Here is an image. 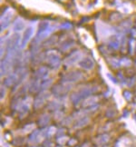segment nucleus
<instances>
[{
	"label": "nucleus",
	"instance_id": "nucleus-1",
	"mask_svg": "<svg viewBox=\"0 0 136 147\" xmlns=\"http://www.w3.org/2000/svg\"><path fill=\"white\" fill-rule=\"evenodd\" d=\"M95 91V89H92V88H87V87H83L80 90H78L77 92H75V94H72L71 99L73 101V103H78L79 101H81L83 98H87L88 96H90V94L93 92Z\"/></svg>",
	"mask_w": 136,
	"mask_h": 147
},
{
	"label": "nucleus",
	"instance_id": "nucleus-2",
	"mask_svg": "<svg viewBox=\"0 0 136 147\" xmlns=\"http://www.w3.org/2000/svg\"><path fill=\"white\" fill-rule=\"evenodd\" d=\"M83 77L82 74L78 71H72L65 74V75L62 77V81L63 83H66V84H69V83H73V82H77L79 81L80 79Z\"/></svg>",
	"mask_w": 136,
	"mask_h": 147
},
{
	"label": "nucleus",
	"instance_id": "nucleus-3",
	"mask_svg": "<svg viewBox=\"0 0 136 147\" xmlns=\"http://www.w3.org/2000/svg\"><path fill=\"white\" fill-rule=\"evenodd\" d=\"M34 33H35V26H29L26 28V30L24 32V35H23V37L21 39V43H20L21 48H24L28 44V42H29L30 39L32 38Z\"/></svg>",
	"mask_w": 136,
	"mask_h": 147
},
{
	"label": "nucleus",
	"instance_id": "nucleus-4",
	"mask_svg": "<svg viewBox=\"0 0 136 147\" xmlns=\"http://www.w3.org/2000/svg\"><path fill=\"white\" fill-rule=\"evenodd\" d=\"M13 16H14V11L11 8H7L5 11L1 16V31L5 29L10 25V22L13 18Z\"/></svg>",
	"mask_w": 136,
	"mask_h": 147
},
{
	"label": "nucleus",
	"instance_id": "nucleus-5",
	"mask_svg": "<svg viewBox=\"0 0 136 147\" xmlns=\"http://www.w3.org/2000/svg\"><path fill=\"white\" fill-rule=\"evenodd\" d=\"M47 63L53 67H58L60 65V56L55 51H49L46 54Z\"/></svg>",
	"mask_w": 136,
	"mask_h": 147
},
{
	"label": "nucleus",
	"instance_id": "nucleus-6",
	"mask_svg": "<svg viewBox=\"0 0 136 147\" xmlns=\"http://www.w3.org/2000/svg\"><path fill=\"white\" fill-rule=\"evenodd\" d=\"M49 93L48 92H45V91H43L41 92V94L38 95V96L35 99V101H34V107L35 108H40V107H42L45 101H46L48 98H49Z\"/></svg>",
	"mask_w": 136,
	"mask_h": 147
},
{
	"label": "nucleus",
	"instance_id": "nucleus-7",
	"mask_svg": "<svg viewBox=\"0 0 136 147\" xmlns=\"http://www.w3.org/2000/svg\"><path fill=\"white\" fill-rule=\"evenodd\" d=\"M71 86L66 83H63L62 84H57L53 88V93L55 95H63L65 94H66L68 91H70Z\"/></svg>",
	"mask_w": 136,
	"mask_h": 147
},
{
	"label": "nucleus",
	"instance_id": "nucleus-8",
	"mask_svg": "<svg viewBox=\"0 0 136 147\" xmlns=\"http://www.w3.org/2000/svg\"><path fill=\"white\" fill-rule=\"evenodd\" d=\"M18 79H19V72L18 70L15 72V73H11L10 75L7 76V77L5 78V80L4 82L5 86H7L8 87L14 86L15 84H16L18 82Z\"/></svg>",
	"mask_w": 136,
	"mask_h": 147
},
{
	"label": "nucleus",
	"instance_id": "nucleus-9",
	"mask_svg": "<svg viewBox=\"0 0 136 147\" xmlns=\"http://www.w3.org/2000/svg\"><path fill=\"white\" fill-rule=\"evenodd\" d=\"M79 66L86 70H92L94 66V62L91 57H84L79 61Z\"/></svg>",
	"mask_w": 136,
	"mask_h": 147
},
{
	"label": "nucleus",
	"instance_id": "nucleus-10",
	"mask_svg": "<svg viewBox=\"0 0 136 147\" xmlns=\"http://www.w3.org/2000/svg\"><path fill=\"white\" fill-rule=\"evenodd\" d=\"M81 57H82V54L79 52V51H77V52L73 53L68 56V57L65 59V65H73V64L76 63L77 61H80V59H82Z\"/></svg>",
	"mask_w": 136,
	"mask_h": 147
},
{
	"label": "nucleus",
	"instance_id": "nucleus-11",
	"mask_svg": "<svg viewBox=\"0 0 136 147\" xmlns=\"http://www.w3.org/2000/svg\"><path fill=\"white\" fill-rule=\"evenodd\" d=\"M98 98L96 96H88L87 98H86L83 102V106L84 108H92L93 106L96 105V103H97Z\"/></svg>",
	"mask_w": 136,
	"mask_h": 147
},
{
	"label": "nucleus",
	"instance_id": "nucleus-12",
	"mask_svg": "<svg viewBox=\"0 0 136 147\" xmlns=\"http://www.w3.org/2000/svg\"><path fill=\"white\" fill-rule=\"evenodd\" d=\"M49 71L46 67H40L39 69H37L35 73V76L37 78V80H43V79H46L48 76Z\"/></svg>",
	"mask_w": 136,
	"mask_h": 147
},
{
	"label": "nucleus",
	"instance_id": "nucleus-13",
	"mask_svg": "<svg viewBox=\"0 0 136 147\" xmlns=\"http://www.w3.org/2000/svg\"><path fill=\"white\" fill-rule=\"evenodd\" d=\"M26 27V23L25 21L22 18H18L13 25V30L15 32H20L22 30H24Z\"/></svg>",
	"mask_w": 136,
	"mask_h": 147
},
{
	"label": "nucleus",
	"instance_id": "nucleus-14",
	"mask_svg": "<svg viewBox=\"0 0 136 147\" xmlns=\"http://www.w3.org/2000/svg\"><path fill=\"white\" fill-rule=\"evenodd\" d=\"M29 108H30V104L27 103V102H24L23 104H21L18 111L21 115H26V113L29 111Z\"/></svg>",
	"mask_w": 136,
	"mask_h": 147
},
{
	"label": "nucleus",
	"instance_id": "nucleus-15",
	"mask_svg": "<svg viewBox=\"0 0 136 147\" xmlns=\"http://www.w3.org/2000/svg\"><path fill=\"white\" fill-rule=\"evenodd\" d=\"M53 81L52 79H43V80H40V87L41 90H44V89H47L51 86Z\"/></svg>",
	"mask_w": 136,
	"mask_h": 147
},
{
	"label": "nucleus",
	"instance_id": "nucleus-16",
	"mask_svg": "<svg viewBox=\"0 0 136 147\" xmlns=\"http://www.w3.org/2000/svg\"><path fill=\"white\" fill-rule=\"evenodd\" d=\"M89 123V119L86 117H82L81 119H79L76 123H75V128H81L83 126H86V124Z\"/></svg>",
	"mask_w": 136,
	"mask_h": 147
},
{
	"label": "nucleus",
	"instance_id": "nucleus-17",
	"mask_svg": "<svg viewBox=\"0 0 136 147\" xmlns=\"http://www.w3.org/2000/svg\"><path fill=\"white\" fill-rule=\"evenodd\" d=\"M50 122V116L48 115H43L40 119H39V124L42 126L46 125V124Z\"/></svg>",
	"mask_w": 136,
	"mask_h": 147
},
{
	"label": "nucleus",
	"instance_id": "nucleus-18",
	"mask_svg": "<svg viewBox=\"0 0 136 147\" xmlns=\"http://www.w3.org/2000/svg\"><path fill=\"white\" fill-rule=\"evenodd\" d=\"M96 141H97V143L99 144H104L105 143H107L109 141V136L107 134H103V135H101V136H99Z\"/></svg>",
	"mask_w": 136,
	"mask_h": 147
},
{
	"label": "nucleus",
	"instance_id": "nucleus-19",
	"mask_svg": "<svg viewBox=\"0 0 136 147\" xmlns=\"http://www.w3.org/2000/svg\"><path fill=\"white\" fill-rule=\"evenodd\" d=\"M59 105L57 104V102H52V103H51L50 105H49V107H50V108L51 109H52V110H56V109H58L59 108Z\"/></svg>",
	"mask_w": 136,
	"mask_h": 147
},
{
	"label": "nucleus",
	"instance_id": "nucleus-20",
	"mask_svg": "<svg viewBox=\"0 0 136 147\" xmlns=\"http://www.w3.org/2000/svg\"><path fill=\"white\" fill-rule=\"evenodd\" d=\"M34 128V123H29V124H27V125L25 127V131L27 133V132H31L32 130Z\"/></svg>",
	"mask_w": 136,
	"mask_h": 147
},
{
	"label": "nucleus",
	"instance_id": "nucleus-21",
	"mask_svg": "<svg viewBox=\"0 0 136 147\" xmlns=\"http://www.w3.org/2000/svg\"><path fill=\"white\" fill-rule=\"evenodd\" d=\"M124 97H125V99H127L128 101H130L131 100V98H132V94H131V93L130 92H124Z\"/></svg>",
	"mask_w": 136,
	"mask_h": 147
},
{
	"label": "nucleus",
	"instance_id": "nucleus-22",
	"mask_svg": "<svg viewBox=\"0 0 136 147\" xmlns=\"http://www.w3.org/2000/svg\"><path fill=\"white\" fill-rule=\"evenodd\" d=\"M55 129L54 127H50L48 129V135H51V134H55Z\"/></svg>",
	"mask_w": 136,
	"mask_h": 147
},
{
	"label": "nucleus",
	"instance_id": "nucleus-23",
	"mask_svg": "<svg viewBox=\"0 0 136 147\" xmlns=\"http://www.w3.org/2000/svg\"><path fill=\"white\" fill-rule=\"evenodd\" d=\"M121 63H122L123 65H131V62H130L129 60L126 61V58H124V59L121 62Z\"/></svg>",
	"mask_w": 136,
	"mask_h": 147
},
{
	"label": "nucleus",
	"instance_id": "nucleus-24",
	"mask_svg": "<svg viewBox=\"0 0 136 147\" xmlns=\"http://www.w3.org/2000/svg\"><path fill=\"white\" fill-rule=\"evenodd\" d=\"M5 88L2 86V87H1V99H3V98L5 97Z\"/></svg>",
	"mask_w": 136,
	"mask_h": 147
}]
</instances>
